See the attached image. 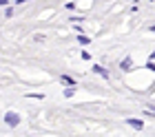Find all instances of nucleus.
<instances>
[{
    "label": "nucleus",
    "instance_id": "f257e3e1",
    "mask_svg": "<svg viewBox=\"0 0 155 137\" xmlns=\"http://www.w3.org/2000/svg\"><path fill=\"white\" fill-rule=\"evenodd\" d=\"M2 119H5V124L9 126V128H16V126L20 124V115H18L16 111H7Z\"/></svg>",
    "mask_w": 155,
    "mask_h": 137
},
{
    "label": "nucleus",
    "instance_id": "f03ea898",
    "mask_svg": "<svg viewBox=\"0 0 155 137\" xmlns=\"http://www.w3.org/2000/svg\"><path fill=\"white\" fill-rule=\"evenodd\" d=\"M131 69H133V57L131 55L122 57V60H120V71H122V73H129Z\"/></svg>",
    "mask_w": 155,
    "mask_h": 137
},
{
    "label": "nucleus",
    "instance_id": "7ed1b4c3",
    "mask_svg": "<svg viewBox=\"0 0 155 137\" xmlns=\"http://www.w3.org/2000/svg\"><path fill=\"white\" fill-rule=\"evenodd\" d=\"M91 69H93V73H97L100 77H104V80H109V77H111L109 69H107V67H102V64H93V67H91Z\"/></svg>",
    "mask_w": 155,
    "mask_h": 137
},
{
    "label": "nucleus",
    "instance_id": "20e7f679",
    "mask_svg": "<svg viewBox=\"0 0 155 137\" xmlns=\"http://www.w3.org/2000/svg\"><path fill=\"white\" fill-rule=\"evenodd\" d=\"M124 122H126V124H129L131 128H135V131H142V128H144V122H142V119H137V117H126Z\"/></svg>",
    "mask_w": 155,
    "mask_h": 137
},
{
    "label": "nucleus",
    "instance_id": "39448f33",
    "mask_svg": "<svg viewBox=\"0 0 155 137\" xmlns=\"http://www.w3.org/2000/svg\"><path fill=\"white\" fill-rule=\"evenodd\" d=\"M60 82L64 84V86H75V84H78V82H75V77H73V75H67V73H62V75H60Z\"/></svg>",
    "mask_w": 155,
    "mask_h": 137
},
{
    "label": "nucleus",
    "instance_id": "423d86ee",
    "mask_svg": "<svg viewBox=\"0 0 155 137\" xmlns=\"http://www.w3.org/2000/svg\"><path fill=\"white\" fill-rule=\"evenodd\" d=\"M78 44H80V47H89L91 44V38H89V35H84V33H78Z\"/></svg>",
    "mask_w": 155,
    "mask_h": 137
},
{
    "label": "nucleus",
    "instance_id": "0eeeda50",
    "mask_svg": "<svg viewBox=\"0 0 155 137\" xmlns=\"http://www.w3.org/2000/svg\"><path fill=\"white\" fill-rule=\"evenodd\" d=\"M73 95H75V86H64V97L71 99Z\"/></svg>",
    "mask_w": 155,
    "mask_h": 137
},
{
    "label": "nucleus",
    "instance_id": "6e6552de",
    "mask_svg": "<svg viewBox=\"0 0 155 137\" xmlns=\"http://www.w3.org/2000/svg\"><path fill=\"white\" fill-rule=\"evenodd\" d=\"M13 13H16V11H13V5L9 2V5L5 7V16H7V18H13Z\"/></svg>",
    "mask_w": 155,
    "mask_h": 137
},
{
    "label": "nucleus",
    "instance_id": "1a4fd4ad",
    "mask_svg": "<svg viewBox=\"0 0 155 137\" xmlns=\"http://www.w3.org/2000/svg\"><path fill=\"white\" fill-rule=\"evenodd\" d=\"M29 99H45V93H27Z\"/></svg>",
    "mask_w": 155,
    "mask_h": 137
},
{
    "label": "nucleus",
    "instance_id": "9d476101",
    "mask_svg": "<svg viewBox=\"0 0 155 137\" xmlns=\"http://www.w3.org/2000/svg\"><path fill=\"white\" fill-rule=\"evenodd\" d=\"M80 57H82L84 62H89V60H91V53H89V51H82V53H80Z\"/></svg>",
    "mask_w": 155,
    "mask_h": 137
},
{
    "label": "nucleus",
    "instance_id": "9b49d317",
    "mask_svg": "<svg viewBox=\"0 0 155 137\" xmlns=\"http://www.w3.org/2000/svg\"><path fill=\"white\" fill-rule=\"evenodd\" d=\"M146 69H149V71H153V69H155V64H153V55H149V62H146Z\"/></svg>",
    "mask_w": 155,
    "mask_h": 137
},
{
    "label": "nucleus",
    "instance_id": "f8f14e48",
    "mask_svg": "<svg viewBox=\"0 0 155 137\" xmlns=\"http://www.w3.org/2000/svg\"><path fill=\"white\" fill-rule=\"evenodd\" d=\"M69 20H71V22H82V20H84V16H71Z\"/></svg>",
    "mask_w": 155,
    "mask_h": 137
},
{
    "label": "nucleus",
    "instance_id": "ddd939ff",
    "mask_svg": "<svg viewBox=\"0 0 155 137\" xmlns=\"http://www.w3.org/2000/svg\"><path fill=\"white\" fill-rule=\"evenodd\" d=\"M64 7H67V11H73V9H75V5H73V2H67Z\"/></svg>",
    "mask_w": 155,
    "mask_h": 137
},
{
    "label": "nucleus",
    "instance_id": "4468645a",
    "mask_svg": "<svg viewBox=\"0 0 155 137\" xmlns=\"http://www.w3.org/2000/svg\"><path fill=\"white\" fill-rule=\"evenodd\" d=\"M16 5H25V2H29V0H13Z\"/></svg>",
    "mask_w": 155,
    "mask_h": 137
},
{
    "label": "nucleus",
    "instance_id": "2eb2a0df",
    "mask_svg": "<svg viewBox=\"0 0 155 137\" xmlns=\"http://www.w3.org/2000/svg\"><path fill=\"white\" fill-rule=\"evenodd\" d=\"M9 5V0H0V7H7Z\"/></svg>",
    "mask_w": 155,
    "mask_h": 137
}]
</instances>
